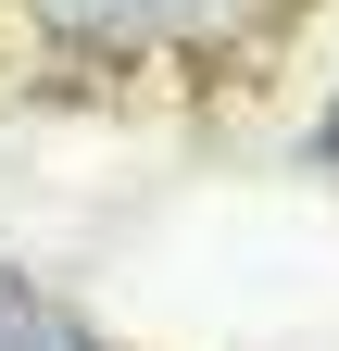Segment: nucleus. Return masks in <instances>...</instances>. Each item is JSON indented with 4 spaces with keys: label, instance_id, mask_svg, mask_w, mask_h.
Returning <instances> with one entry per match:
<instances>
[{
    "label": "nucleus",
    "instance_id": "f257e3e1",
    "mask_svg": "<svg viewBox=\"0 0 339 351\" xmlns=\"http://www.w3.org/2000/svg\"><path fill=\"white\" fill-rule=\"evenodd\" d=\"M63 38H89V51H151V38H176V51H214V38L251 25V0H38Z\"/></svg>",
    "mask_w": 339,
    "mask_h": 351
},
{
    "label": "nucleus",
    "instance_id": "f03ea898",
    "mask_svg": "<svg viewBox=\"0 0 339 351\" xmlns=\"http://www.w3.org/2000/svg\"><path fill=\"white\" fill-rule=\"evenodd\" d=\"M327 138H339V113H327Z\"/></svg>",
    "mask_w": 339,
    "mask_h": 351
}]
</instances>
